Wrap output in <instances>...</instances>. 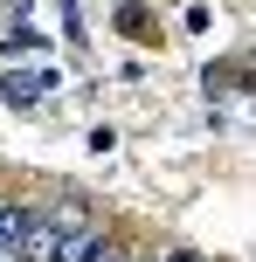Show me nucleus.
<instances>
[{"label": "nucleus", "mask_w": 256, "mask_h": 262, "mask_svg": "<svg viewBox=\"0 0 256 262\" xmlns=\"http://www.w3.org/2000/svg\"><path fill=\"white\" fill-rule=\"evenodd\" d=\"M166 262H201V255H194V249H180V255H166Z\"/></svg>", "instance_id": "obj_2"}, {"label": "nucleus", "mask_w": 256, "mask_h": 262, "mask_svg": "<svg viewBox=\"0 0 256 262\" xmlns=\"http://www.w3.org/2000/svg\"><path fill=\"white\" fill-rule=\"evenodd\" d=\"M0 262H28V255H21V249H0Z\"/></svg>", "instance_id": "obj_3"}, {"label": "nucleus", "mask_w": 256, "mask_h": 262, "mask_svg": "<svg viewBox=\"0 0 256 262\" xmlns=\"http://www.w3.org/2000/svg\"><path fill=\"white\" fill-rule=\"evenodd\" d=\"M55 83H63L55 69H14V76H7V104L28 111V104H42V90H55Z\"/></svg>", "instance_id": "obj_1"}]
</instances>
